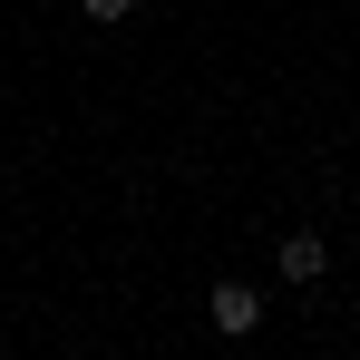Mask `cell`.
Here are the masks:
<instances>
[{"label": "cell", "instance_id": "3957f363", "mask_svg": "<svg viewBox=\"0 0 360 360\" xmlns=\"http://www.w3.org/2000/svg\"><path fill=\"white\" fill-rule=\"evenodd\" d=\"M78 10H88L98 30H117V20H127V10H136V0H78Z\"/></svg>", "mask_w": 360, "mask_h": 360}, {"label": "cell", "instance_id": "6da1fadb", "mask_svg": "<svg viewBox=\"0 0 360 360\" xmlns=\"http://www.w3.org/2000/svg\"><path fill=\"white\" fill-rule=\"evenodd\" d=\"M273 273H283L292 292H311V283L331 273V243H321V234H283V253H273Z\"/></svg>", "mask_w": 360, "mask_h": 360}, {"label": "cell", "instance_id": "7a4b0ae2", "mask_svg": "<svg viewBox=\"0 0 360 360\" xmlns=\"http://www.w3.org/2000/svg\"><path fill=\"white\" fill-rule=\"evenodd\" d=\"M205 311H214V331H224V341L263 331V292H253V283H214V302H205Z\"/></svg>", "mask_w": 360, "mask_h": 360}]
</instances>
